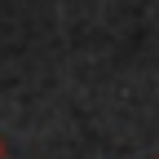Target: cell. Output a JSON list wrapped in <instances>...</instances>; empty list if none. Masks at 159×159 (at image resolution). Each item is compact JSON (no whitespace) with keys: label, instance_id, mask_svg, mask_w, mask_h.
Listing matches in <instances>:
<instances>
[{"label":"cell","instance_id":"1","mask_svg":"<svg viewBox=\"0 0 159 159\" xmlns=\"http://www.w3.org/2000/svg\"><path fill=\"white\" fill-rule=\"evenodd\" d=\"M0 159H5V142H0Z\"/></svg>","mask_w":159,"mask_h":159}]
</instances>
